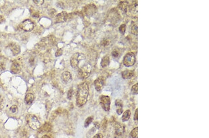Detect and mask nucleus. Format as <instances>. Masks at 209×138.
<instances>
[{"label": "nucleus", "mask_w": 209, "mask_h": 138, "mask_svg": "<svg viewBox=\"0 0 209 138\" xmlns=\"http://www.w3.org/2000/svg\"><path fill=\"white\" fill-rule=\"evenodd\" d=\"M89 95V87L86 82L80 84L78 86L76 94V104L82 106L86 104Z\"/></svg>", "instance_id": "obj_1"}, {"label": "nucleus", "mask_w": 209, "mask_h": 138, "mask_svg": "<svg viewBox=\"0 0 209 138\" xmlns=\"http://www.w3.org/2000/svg\"><path fill=\"white\" fill-rule=\"evenodd\" d=\"M26 121L30 128L37 130L40 127V123L37 117L34 114H28L26 117Z\"/></svg>", "instance_id": "obj_2"}, {"label": "nucleus", "mask_w": 209, "mask_h": 138, "mask_svg": "<svg viewBox=\"0 0 209 138\" xmlns=\"http://www.w3.org/2000/svg\"><path fill=\"white\" fill-rule=\"evenodd\" d=\"M92 71V66L89 63L85 64L81 67L78 71L79 77L81 79H86L90 75Z\"/></svg>", "instance_id": "obj_3"}, {"label": "nucleus", "mask_w": 209, "mask_h": 138, "mask_svg": "<svg viewBox=\"0 0 209 138\" xmlns=\"http://www.w3.org/2000/svg\"><path fill=\"white\" fill-rule=\"evenodd\" d=\"M86 59V56L83 54L76 53L72 55L70 59V65L74 69L78 68L80 61Z\"/></svg>", "instance_id": "obj_4"}, {"label": "nucleus", "mask_w": 209, "mask_h": 138, "mask_svg": "<svg viewBox=\"0 0 209 138\" xmlns=\"http://www.w3.org/2000/svg\"><path fill=\"white\" fill-rule=\"evenodd\" d=\"M135 62V55L132 52H129L125 54L123 60L124 65L127 67L132 66Z\"/></svg>", "instance_id": "obj_5"}, {"label": "nucleus", "mask_w": 209, "mask_h": 138, "mask_svg": "<svg viewBox=\"0 0 209 138\" xmlns=\"http://www.w3.org/2000/svg\"><path fill=\"white\" fill-rule=\"evenodd\" d=\"M99 102L102 108L105 111L108 112L110 109V98L108 95H102L99 98Z\"/></svg>", "instance_id": "obj_6"}, {"label": "nucleus", "mask_w": 209, "mask_h": 138, "mask_svg": "<svg viewBox=\"0 0 209 138\" xmlns=\"http://www.w3.org/2000/svg\"><path fill=\"white\" fill-rule=\"evenodd\" d=\"M106 82V78L104 76H100L97 78L94 81V86L96 90L97 91H101L105 85Z\"/></svg>", "instance_id": "obj_7"}, {"label": "nucleus", "mask_w": 209, "mask_h": 138, "mask_svg": "<svg viewBox=\"0 0 209 138\" xmlns=\"http://www.w3.org/2000/svg\"><path fill=\"white\" fill-rule=\"evenodd\" d=\"M21 28L27 32L32 31L34 28V24L29 19H27L23 21L20 25Z\"/></svg>", "instance_id": "obj_8"}, {"label": "nucleus", "mask_w": 209, "mask_h": 138, "mask_svg": "<svg viewBox=\"0 0 209 138\" xmlns=\"http://www.w3.org/2000/svg\"><path fill=\"white\" fill-rule=\"evenodd\" d=\"M97 11V7L94 4L86 5L84 8V12L88 16H92L95 14Z\"/></svg>", "instance_id": "obj_9"}, {"label": "nucleus", "mask_w": 209, "mask_h": 138, "mask_svg": "<svg viewBox=\"0 0 209 138\" xmlns=\"http://www.w3.org/2000/svg\"><path fill=\"white\" fill-rule=\"evenodd\" d=\"M61 79L62 81L64 84L69 83L72 80V75L69 72L65 71L62 74Z\"/></svg>", "instance_id": "obj_10"}, {"label": "nucleus", "mask_w": 209, "mask_h": 138, "mask_svg": "<svg viewBox=\"0 0 209 138\" xmlns=\"http://www.w3.org/2000/svg\"><path fill=\"white\" fill-rule=\"evenodd\" d=\"M11 72L13 74H18L21 70V66L17 60H14L11 66Z\"/></svg>", "instance_id": "obj_11"}, {"label": "nucleus", "mask_w": 209, "mask_h": 138, "mask_svg": "<svg viewBox=\"0 0 209 138\" xmlns=\"http://www.w3.org/2000/svg\"><path fill=\"white\" fill-rule=\"evenodd\" d=\"M68 16V14L66 11H63L60 13L56 17V22L58 23H63L65 22L67 20Z\"/></svg>", "instance_id": "obj_12"}, {"label": "nucleus", "mask_w": 209, "mask_h": 138, "mask_svg": "<svg viewBox=\"0 0 209 138\" xmlns=\"http://www.w3.org/2000/svg\"><path fill=\"white\" fill-rule=\"evenodd\" d=\"M9 46L14 55H16L20 53L21 49L20 46L18 44L16 43H11Z\"/></svg>", "instance_id": "obj_13"}, {"label": "nucleus", "mask_w": 209, "mask_h": 138, "mask_svg": "<svg viewBox=\"0 0 209 138\" xmlns=\"http://www.w3.org/2000/svg\"><path fill=\"white\" fill-rule=\"evenodd\" d=\"M115 105L116 106H117L116 112L118 115H120L123 113V104H122L121 100H119V99L117 100H116Z\"/></svg>", "instance_id": "obj_14"}, {"label": "nucleus", "mask_w": 209, "mask_h": 138, "mask_svg": "<svg viewBox=\"0 0 209 138\" xmlns=\"http://www.w3.org/2000/svg\"><path fill=\"white\" fill-rule=\"evenodd\" d=\"M134 75V71L131 70H125L122 73V77L124 79H130Z\"/></svg>", "instance_id": "obj_15"}, {"label": "nucleus", "mask_w": 209, "mask_h": 138, "mask_svg": "<svg viewBox=\"0 0 209 138\" xmlns=\"http://www.w3.org/2000/svg\"><path fill=\"white\" fill-rule=\"evenodd\" d=\"M110 63V58L108 56H104L103 58H102L101 61L100 62V65L101 66L102 68H106V67H108Z\"/></svg>", "instance_id": "obj_16"}, {"label": "nucleus", "mask_w": 209, "mask_h": 138, "mask_svg": "<svg viewBox=\"0 0 209 138\" xmlns=\"http://www.w3.org/2000/svg\"><path fill=\"white\" fill-rule=\"evenodd\" d=\"M34 100V96L32 93H28L26 95L25 98V101L27 104L31 105Z\"/></svg>", "instance_id": "obj_17"}, {"label": "nucleus", "mask_w": 209, "mask_h": 138, "mask_svg": "<svg viewBox=\"0 0 209 138\" xmlns=\"http://www.w3.org/2000/svg\"><path fill=\"white\" fill-rule=\"evenodd\" d=\"M131 115V112L130 110H127L124 112L122 116V120L123 122H125L129 120Z\"/></svg>", "instance_id": "obj_18"}, {"label": "nucleus", "mask_w": 209, "mask_h": 138, "mask_svg": "<svg viewBox=\"0 0 209 138\" xmlns=\"http://www.w3.org/2000/svg\"><path fill=\"white\" fill-rule=\"evenodd\" d=\"M128 7V2L125 1L121 2L118 5V7L124 12H126L127 11Z\"/></svg>", "instance_id": "obj_19"}, {"label": "nucleus", "mask_w": 209, "mask_h": 138, "mask_svg": "<svg viewBox=\"0 0 209 138\" xmlns=\"http://www.w3.org/2000/svg\"><path fill=\"white\" fill-rule=\"evenodd\" d=\"M123 127L119 124H117L115 126V134L118 136L121 135L123 133Z\"/></svg>", "instance_id": "obj_20"}, {"label": "nucleus", "mask_w": 209, "mask_h": 138, "mask_svg": "<svg viewBox=\"0 0 209 138\" xmlns=\"http://www.w3.org/2000/svg\"><path fill=\"white\" fill-rule=\"evenodd\" d=\"M138 131V128L137 127H136L134 128L132 130H131V132H130L129 134L130 138H137V131Z\"/></svg>", "instance_id": "obj_21"}, {"label": "nucleus", "mask_w": 209, "mask_h": 138, "mask_svg": "<svg viewBox=\"0 0 209 138\" xmlns=\"http://www.w3.org/2000/svg\"><path fill=\"white\" fill-rule=\"evenodd\" d=\"M93 119L94 118L92 116H90L88 117V118H86V120L84 122V126L85 127H88V126H89L91 123L93 122Z\"/></svg>", "instance_id": "obj_22"}, {"label": "nucleus", "mask_w": 209, "mask_h": 138, "mask_svg": "<svg viewBox=\"0 0 209 138\" xmlns=\"http://www.w3.org/2000/svg\"><path fill=\"white\" fill-rule=\"evenodd\" d=\"M120 54H121V53L120 52V50H118L117 49H115L111 53V55L114 59H117L120 57Z\"/></svg>", "instance_id": "obj_23"}, {"label": "nucleus", "mask_w": 209, "mask_h": 138, "mask_svg": "<svg viewBox=\"0 0 209 138\" xmlns=\"http://www.w3.org/2000/svg\"><path fill=\"white\" fill-rule=\"evenodd\" d=\"M9 111H10V112L13 114H16L18 112V108L16 105H14L10 107L9 108Z\"/></svg>", "instance_id": "obj_24"}, {"label": "nucleus", "mask_w": 209, "mask_h": 138, "mask_svg": "<svg viewBox=\"0 0 209 138\" xmlns=\"http://www.w3.org/2000/svg\"><path fill=\"white\" fill-rule=\"evenodd\" d=\"M131 91L132 94H137V83H136L132 86L131 88Z\"/></svg>", "instance_id": "obj_25"}, {"label": "nucleus", "mask_w": 209, "mask_h": 138, "mask_svg": "<svg viewBox=\"0 0 209 138\" xmlns=\"http://www.w3.org/2000/svg\"><path fill=\"white\" fill-rule=\"evenodd\" d=\"M119 29L122 34H124L126 30V25L125 24H122L120 26Z\"/></svg>", "instance_id": "obj_26"}, {"label": "nucleus", "mask_w": 209, "mask_h": 138, "mask_svg": "<svg viewBox=\"0 0 209 138\" xmlns=\"http://www.w3.org/2000/svg\"><path fill=\"white\" fill-rule=\"evenodd\" d=\"M4 104H5V100L4 98L2 95H0V110L4 108Z\"/></svg>", "instance_id": "obj_27"}, {"label": "nucleus", "mask_w": 209, "mask_h": 138, "mask_svg": "<svg viewBox=\"0 0 209 138\" xmlns=\"http://www.w3.org/2000/svg\"><path fill=\"white\" fill-rule=\"evenodd\" d=\"M131 33L135 35L137 34V27L136 25H134L132 27L131 29Z\"/></svg>", "instance_id": "obj_28"}, {"label": "nucleus", "mask_w": 209, "mask_h": 138, "mask_svg": "<svg viewBox=\"0 0 209 138\" xmlns=\"http://www.w3.org/2000/svg\"><path fill=\"white\" fill-rule=\"evenodd\" d=\"M73 92H74V90L73 89V88L70 89L69 91H68V98L69 100H71L72 99L73 95Z\"/></svg>", "instance_id": "obj_29"}, {"label": "nucleus", "mask_w": 209, "mask_h": 138, "mask_svg": "<svg viewBox=\"0 0 209 138\" xmlns=\"http://www.w3.org/2000/svg\"><path fill=\"white\" fill-rule=\"evenodd\" d=\"M110 43V40L109 39H105L103 41H102L101 44L102 46L106 47V46H108V45H109Z\"/></svg>", "instance_id": "obj_30"}, {"label": "nucleus", "mask_w": 209, "mask_h": 138, "mask_svg": "<svg viewBox=\"0 0 209 138\" xmlns=\"http://www.w3.org/2000/svg\"><path fill=\"white\" fill-rule=\"evenodd\" d=\"M62 52H63V51L62 49H58V50L56 51L55 55L56 57L61 56L62 54Z\"/></svg>", "instance_id": "obj_31"}, {"label": "nucleus", "mask_w": 209, "mask_h": 138, "mask_svg": "<svg viewBox=\"0 0 209 138\" xmlns=\"http://www.w3.org/2000/svg\"><path fill=\"white\" fill-rule=\"evenodd\" d=\"M44 1L42 0V1H37V0H34V2L35 4H36L37 5H41L42 4L44 3Z\"/></svg>", "instance_id": "obj_32"}, {"label": "nucleus", "mask_w": 209, "mask_h": 138, "mask_svg": "<svg viewBox=\"0 0 209 138\" xmlns=\"http://www.w3.org/2000/svg\"><path fill=\"white\" fill-rule=\"evenodd\" d=\"M134 120H135V121L137 120V119H138V110H137V108L136 109L135 114H134Z\"/></svg>", "instance_id": "obj_33"}, {"label": "nucleus", "mask_w": 209, "mask_h": 138, "mask_svg": "<svg viewBox=\"0 0 209 138\" xmlns=\"http://www.w3.org/2000/svg\"><path fill=\"white\" fill-rule=\"evenodd\" d=\"M93 138H103V135L102 134H95Z\"/></svg>", "instance_id": "obj_34"}, {"label": "nucleus", "mask_w": 209, "mask_h": 138, "mask_svg": "<svg viewBox=\"0 0 209 138\" xmlns=\"http://www.w3.org/2000/svg\"><path fill=\"white\" fill-rule=\"evenodd\" d=\"M94 126H95L96 128H97V129H99V128H100V123H99L98 122H94Z\"/></svg>", "instance_id": "obj_35"}, {"label": "nucleus", "mask_w": 209, "mask_h": 138, "mask_svg": "<svg viewBox=\"0 0 209 138\" xmlns=\"http://www.w3.org/2000/svg\"><path fill=\"white\" fill-rule=\"evenodd\" d=\"M3 64H2V63H0V69H4Z\"/></svg>", "instance_id": "obj_36"}, {"label": "nucleus", "mask_w": 209, "mask_h": 138, "mask_svg": "<svg viewBox=\"0 0 209 138\" xmlns=\"http://www.w3.org/2000/svg\"><path fill=\"white\" fill-rule=\"evenodd\" d=\"M41 138H50L49 136L47 135H45L42 137Z\"/></svg>", "instance_id": "obj_37"}, {"label": "nucleus", "mask_w": 209, "mask_h": 138, "mask_svg": "<svg viewBox=\"0 0 209 138\" xmlns=\"http://www.w3.org/2000/svg\"><path fill=\"white\" fill-rule=\"evenodd\" d=\"M1 50H2V47H1V44L0 43V52L1 51Z\"/></svg>", "instance_id": "obj_38"}]
</instances>
